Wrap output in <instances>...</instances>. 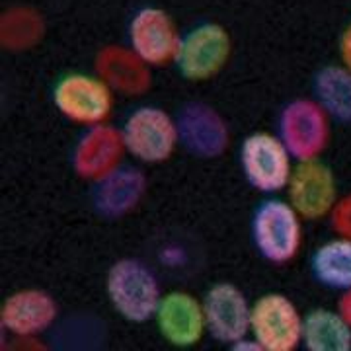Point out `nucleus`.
I'll list each match as a JSON object with an SVG mask.
<instances>
[{
	"label": "nucleus",
	"instance_id": "f257e3e1",
	"mask_svg": "<svg viewBox=\"0 0 351 351\" xmlns=\"http://www.w3.org/2000/svg\"><path fill=\"white\" fill-rule=\"evenodd\" d=\"M106 295L113 311L131 324L154 318L162 293L152 269L137 258L117 260L106 276Z\"/></svg>",
	"mask_w": 351,
	"mask_h": 351
},
{
	"label": "nucleus",
	"instance_id": "f03ea898",
	"mask_svg": "<svg viewBox=\"0 0 351 351\" xmlns=\"http://www.w3.org/2000/svg\"><path fill=\"white\" fill-rule=\"evenodd\" d=\"M250 237L265 262L289 263L301 250V215L289 201L263 199L252 213Z\"/></svg>",
	"mask_w": 351,
	"mask_h": 351
},
{
	"label": "nucleus",
	"instance_id": "7ed1b4c3",
	"mask_svg": "<svg viewBox=\"0 0 351 351\" xmlns=\"http://www.w3.org/2000/svg\"><path fill=\"white\" fill-rule=\"evenodd\" d=\"M119 135L123 149L138 162L145 164L168 160L180 145L176 117L156 106L135 108L127 115Z\"/></svg>",
	"mask_w": 351,
	"mask_h": 351
},
{
	"label": "nucleus",
	"instance_id": "20e7f679",
	"mask_svg": "<svg viewBox=\"0 0 351 351\" xmlns=\"http://www.w3.org/2000/svg\"><path fill=\"white\" fill-rule=\"evenodd\" d=\"M230 51L232 39L225 25L201 22L180 38L172 63L186 80H209L223 71Z\"/></svg>",
	"mask_w": 351,
	"mask_h": 351
},
{
	"label": "nucleus",
	"instance_id": "39448f33",
	"mask_svg": "<svg viewBox=\"0 0 351 351\" xmlns=\"http://www.w3.org/2000/svg\"><path fill=\"white\" fill-rule=\"evenodd\" d=\"M293 154L279 135L256 131L240 145V168L248 186L262 193H277L287 188L293 174Z\"/></svg>",
	"mask_w": 351,
	"mask_h": 351
},
{
	"label": "nucleus",
	"instance_id": "423d86ee",
	"mask_svg": "<svg viewBox=\"0 0 351 351\" xmlns=\"http://www.w3.org/2000/svg\"><path fill=\"white\" fill-rule=\"evenodd\" d=\"M53 106L63 117L80 125H100L112 113L110 86L94 75L66 73L53 86Z\"/></svg>",
	"mask_w": 351,
	"mask_h": 351
},
{
	"label": "nucleus",
	"instance_id": "0eeeda50",
	"mask_svg": "<svg viewBox=\"0 0 351 351\" xmlns=\"http://www.w3.org/2000/svg\"><path fill=\"white\" fill-rule=\"evenodd\" d=\"M250 336L263 351H293L302 343V316L281 293H267L252 304Z\"/></svg>",
	"mask_w": 351,
	"mask_h": 351
},
{
	"label": "nucleus",
	"instance_id": "6e6552de",
	"mask_svg": "<svg viewBox=\"0 0 351 351\" xmlns=\"http://www.w3.org/2000/svg\"><path fill=\"white\" fill-rule=\"evenodd\" d=\"M277 135L293 154V158H316L326 149L330 137L328 113L316 100H291L279 113Z\"/></svg>",
	"mask_w": 351,
	"mask_h": 351
},
{
	"label": "nucleus",
	"instance_id": "1a4fd4ad",
	"mask_svg": "<svg viewBox=\"0 0 351 351\" xmlns=\"http://www.w3.org/2000/svg\"><path fill=\"white\" fill-rule=\"evenodd\" d=\"M207 334L225 346H232L250 334L252 304L232 283H215L203 297Z\"/></svg>",
	"mask_w": 351,
	"mask_h": 351
},
{
	"label": "nucleus",
	"instance_id": "9d476101",
	"mask_svg": "<svg viewBox=\"0 0 351 351\" xmlns=\"http://www.w3.org/2000/svg\"><path fill=\"white\" fill-rule=\"evenodd\" d=\"M129 47L147 64H166L174 61L176 49L180 43V34L176 29L172 16L156 6H143L127 27Z\"/></svg>",
	"mask_w": 351,
	"mask_h": 351
},
{
	"label": "nucleus",
	"instance_id": "9b49d317",
	"mask_svg": "<svg viewBox=\"0 0 351 351\" xmlns=\"http://www.w3.org/2000/svg\"><path fill=\"white\" fill-rule=\"evenodd\" d=\"M289 203L302 219H322L336 203V178L332 168L318 156L299 160L287 184Z\"/></svg>",
	"mask_w": 351,
	"mask_h": 351
},
{
	"label": "nucleus",
	"instance_id": "f8f14e48",
	"mask_svg": "<svg viewBox=\"0 0 351 351\" xmlns=\"http://www.w3.org/2000/svg\"><path fill=\"white\" fill-rule=\"evenodd\" d=\"M180 145L197 158L221 156L228 147V127L205 101H188L176 113Z\"/></svg>",
	"mask_w": 351,
	"mask_h": 351
},
{
	"label": "nucleus",
	"instance_id": "ddd939ff",
	"mask_svg": "<svg viewBox=\"0 0 351 351\" xmlns=\"http://www.w3.org/2000/svg\"><path fill=\"white\" fill-rule=\"evenodd\" d=\"M154 320L160 336L174 348H193L207 332L203 301L186 291L162 295Z\"/></svg>",
	"mask_w": 351,
	"mask_h": 351
},
{
	"label": "nucleus",
	"instance_id": "4468645a",
	"mask_svg": "<svg viewBox=\"0 0 351 351\" xmlns=\"http://www.w3.org/2000/svg\"><path fill=\"white\" fill-rule=\"evenodd\" d=\"M147 188L145 174L135 166H113L94 180L90 201L104 219H119L135 209Z\"/></svg>",
	"mask_w": 351,
	"mask_h": 351
},
{
	"label": "nucleus",
	"instance_id": "2eb2a0df",
	"mask_svg": "<svg viewBox=\"0 0 351 351\" xmlns=\"http://www.w3.org/2000/svg\"><path fill=\"white\" fill-rule=\"evenodd\" d=\"M57 313V302L49 293L41 289H22L4 301L0 324L12 336L32 338L53 326Z\"/></svg>",
	"mask_w": 351,
	"mask_h": 351
},
{
	"label": "nucleus",
	"instance_id": "dca6fc26",
	"mask_svg": "<svg viewBox=\"0 0 351 351\" xmlns=\"http://www.w3.org/2000/svg\"><path fill=\"white\" fill-rule=\"evenodd\" d=\"M302 346L311 351H350V320L336 311L314 308L302 316Z\"/></svg>",
	"mask_w": 351,
	"mask_h": 351
},
{
	"label": "nucleus",
	"instance_id": "f3484780",
	"mask_svg": "<svg viewBox=\"0 0 351 351\" xmlns=\"http://www.w3.org/2000/svg\"><path fill=\"white\" fill-rule=\"evenodd\" d=\"M314 100L341 123H351V71L343 64L322 66L313 78Z\"/></svg>",
	"mask_w": 351,
	"mask_h": 351
},
{
	"label": "nucleus",
	"instance_id": "a211bd4d",
	"mask_svg": "<svg viewBox=\"0 0 351 351\" xmlns=\"http://www.w3.org/2000/svg\"><path fill=\"white\" fill-rule=\"evenodd\" d=\"M311 274L332 291H351V239H334L314 250Z\"/></svg>",
	"mask_w": 351,
	"mask_h": 351
},
{
	"label": "nucleus",
	"instance_id": "6ab92c4d",
	"mask_svg": "<svg viewBox=\"0 0 351 351\" xmlns=\"http://www.w3.org/2000/svg\"><path fill=\"white\" fill-rule=\"evenodd\" d=\"M112 129H104V127L94 125L92 131H88V138L92 141V145L96 147V151H90V147L78 143L76 147V170L84 176H94L100 178L101 174H106L108 170H112L115 166V158H117V152L119 147H123L121 143V135L115 137L110 135Z\"/></svg>",
	"mask_w": 351,
	"mask_h": 351
},
{
	"label": "nucleus",
	"instance_id": "aec40b11",
	"mask_svg": "<svg viewBox=\"0 0 351 351\" xmlns=\"http://www.w3.org/2000/svg\"><path fill=\"white\" fill-rule=\"evenodd\" d=\"M339 55H341L343 64L351 71V24L346 27V32L339 38Z\"/></svg>",
	"mask_w": 351,
	"mask_h": 351
},
{
	"label": "nucleus",
	"instance_id": "412c9836",
	"mask_svg": "<svg viewBox=\"0 0 351 351\" xmlns=\"http://www.w3.org/2000/svg\"><path fill=\"white\" fill-rule=\"evenodd\" d=\"M339 313L343 314L351 324V291H348L346 299H341V308H339Z\"/></svg>",
	"mask_w": 351,
	"mask_h": 351
}]
</instances>
